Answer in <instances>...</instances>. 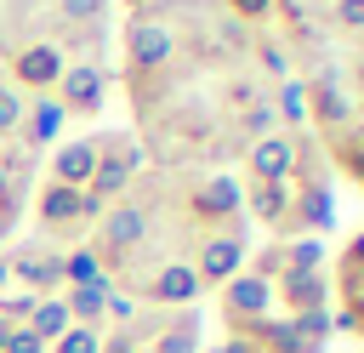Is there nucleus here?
<instances>
[{
    "label": "nucleus",
    "mask_w": 364,
    "mask_h": 353,
    "mask_svg": "<svg viewBox=\"0 0 364 353\" xmlns=\"http://www.w3.org/2000/svg\"><path fill=\"white\" fill-rule=\"evenodd\" d=\"M0 353H46V342L28 330V325H11V336H6V347Z\"/></svg>",
    "instance_id": "17"
},
{
    "label": "nucleus",
    "mask_w": 364,
    "mask_h": 353,
    "mask_svg": "<svg viewBox=\"0 0 364 353\" xmlns=\"http://www.w3.org/2000/svg\"><path fill=\"white\" fill-rule=\"evenodd\" d=\"M216 353H324L330 279L318 239H267L216 290Z\"/></svg>",
    "instance_id": "3"
},
{
    "label": "nucleus",
    "mask_w": 364,
    "mask_h": 353,
    "mask_svg": "<svg viewBox=\"0 0 364 353\" xmlns=\"http://www.w3.org/2000/svg\"><path fill=\"white\" fill-rule=\"evenodd\" d=\"M336 325L364 342V228L336 256Z\"/></svg>",
    "instance_id": "9"
},
{
    "label": "nucleus",
    "mask_w": 364,
    "mask_h": 353,
    "mask_svg": "<svg viewBox=\"0 0 364 353\" xmlns=\"http://www.w3.org/2000/svg\"><path fill=\"white\" fill-rule=\"evenodd\" d=\"M68 325H74V319H68L63 296H34V307H28V330H34V336H40L46 347H51V342H57V336H63Z\"/></svg>",
    "instance_id": "14"
},
{
    "label": "nucleus",
    "mask_w": 364,
    "mask_h": 353,
    "mask_svg": "<svg viewBox=\"0 0 364 353\" xmlns=\"http://www.w3.org/2000/svg\"><path fill=\"white\" fill-rule=\"evenodd\" d=\"M273 40L284 46L301 125L324 148L330 171L364 188V0H330Z\"/></svg>",
    "instance_id": "4"
},
{
    "label": "nucleus",
    "mask_w": 364,
    "mask_h": 353,
    "mask_svg": "<svg viewBox=\"0 0 364 353\" xmlns=\"http://www.w3.org/2000/svg\"><path fill=\"white\" fill-rule=\"evenodd\" d=\"M63 68H68V57H63L57 46H28V51L6 57V80H11V85H34L40 97L63 80Z\"/></svg>",
    "instance_id": "12"
},
{
    "label": "nucleus",
    "mask_w": 364,
    "mask_h": 353,
    "mask_svg": "<svg viewBox=\"0 0 364 353\" xmlns=\"http://www.w3.org/2000/svg\"><path fill=\"white\" fill-rule=\"evenodd\" d=\"M119 46L131 137L148 165L222 171L267 131L301 125L284 46L222 0H148L125 17Z\"/></svg>",
    "instance_id": "1"
},
{
    "label": "nucleus",
    "mask_w": 364,
    "mask_h": 353,
    "mask_svg": "<svg viewBox=\"0 0 364 353\" xmlns=\"http://www.w3.org/2000/svg\"><path fill=\"white\" fill-rule=\"evenodd\" d=\"M97 353H199V313L193 307H125L114 313Z\"/></svg>",
    "instance_id": "6"
},
{
    "label": "nucleus",
    "mask_w": 364,
    "mask_h": 353,
    "mask_svg": "<svg viewBox=\"0 0 364 353\" xmlns=\"http://www.w3.org/2000/svg\"><path fill=\"white\" fill-rule=\"evenodd\" d=\"M102 85H108V74H102L97 63H68L63 80L51 85V102H57L63 114H85V120H91V114L102 108V97H108Z\"/></svg>",
    "instance_id": "11"
},
{
    "label": "nucleus",
    "mask_w": 364,
    "mask_h": 353,
    "mask_svg": "<svg viewBox=\"0 0 364 353\" xmlns=\"http://www.w3.org/2000/svg\"><path fill=\"white\" fill-rule=\"evenodd\" d=\"M46 353H97V330H85V325H68Z\"/></svg>",
    "instance_id": "16"
},
{
    "label": "nucleus",
    "mask_w": 364,
    "mask_h": 353,
    "mask_svg": "<svg viewBox=\"0 0 364 353\" xmlns=\"http://www.w3.org/2000/svg\"><path fill=\"white\" fill-rule=\"evenodd\" d=\"M239 199L256 222L273 228V239H313L330 228V159L313 142L307 125H279L262 142L245 148Z\"/></svg>",
    "instance_id": "5"
},
{
    "label": "nucleus",
    "mask_w": 364,
    "mask_h": 353,
    "mask_svg": "<svg viewBox=\"0 0 364 353\" xmlns=\"http://www.w3.org/2000/svg\"><path fill=\"white\" fill-rule=\"evenodd\" d=\"M114 296L131 307H193L250 256L239 182L222 171L142 165L136 182L85 233Z\"/></svg>",
    "instance_id": "2"
},
{
    "label": "nucleus",
    "mask_w": 364,
    "mask_h": 353,
    "mask_svg": "<svg viewBox=\"0 0 364 353\" xmlns=\"http://www.w3.org/2000/svg\"><path fill=\"white\" fill-rule=\"evenodd\" d=\"M142 165H148V159H142V148H136L131 131H97V171H91V182H85V205L102 216V211L136 182Z\"/></svg>",
    "instance_id": "7"
},
{
    "label": "nucleus",
    "mask_w": 364,
    "mask_h": 353,
    "mask_svg": "<svg viewBox=\"0 0 364 353\" xmlns=\"http://www.w3.org/2000/svg\"><path fill=\"white\" fill-rule=\"evenodd\" d=\"M34 222H40V245H80L97 228V211L85 205L80 188H63L46 176L34 188Z\"/></svg>",
    "instance_id": "8"
},
{
    "label": "nucleus",
    "mask_w": 364,
    "mask_h": 353,
    "mask_svg": "<svg viewBox=\"0 0 364 353\" xmlns=\"http://www.w3.org/2000/svg\"><path fill=\"white\" fill-rule=\"evenodd\" d=\"M57 125H63V108H57L51 97H40L34 108H23V142H28V148L51 142V137H57Z\"/></svg>",
    "instance_id": "15"
},
{
    "label": "nucleus",
    "mask_w": 364,
    "mask_h": 353,
    "mask_svg": "<svg viewBox=\"0 0 364 353\" xmlns=\"http://www.w3.org/2000/svg\"><path fill=\"white\" fill-rule=\"evenodd\" d=\"M0 262H6V273H17L28 290H46V296H63V290H68V279H63V256H57L51 245H40V239L6 251Z\"/></svg>",
    "instance_id": "10"
},
{
    "label": "nucleus",
    "mask_w": 364,
    "mask_h": 353,
    "mask_svg": "<svg viewBox=\"0 0 364 353\" xmlns=\"http://www.w3.org/2000/svg\"><path fill=\"white\" fill-rule=\"evenodd\" d=\"M91 171H97V131H85V137H74V142H63L57 154H51V182H63V188H80L85 194V182H91Z\"/></svg>",
    "instance_id": "13"
}]
</instances>
